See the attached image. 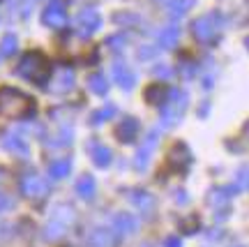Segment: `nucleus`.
I'll use <instances>...</instances> for the list:
<instances>
[{"label":"nucleus","instance_id":"f257e3e1","mask_svg":"<svg viewBox=\"0 0 249 247\" xmlns=\"http://www.w3.org/2000/svg\"><path fill=\"white\" fill-rule=\"evenodd\" d=\"M0 115L5 118H33L35 115V102L26 93L17 88H0Z\"/></svg>","mask_w":249,"mask_h":247},{"label":"nucleus","instance_id":"f03ea898","mask_svg":"<svg viewBox=\"0 0 249 247\" xmlns=\"http://www.w3.org/2000/svg\"><path fill=\"white\" fill-rule=\"evenodd\" d=\"M17 74L23 76L26 81H30V83L44 86L46 81H49V74H51V62L46 60L39 51H28L21 58V62H18Z\"/></svg>","mask_w":249,"mask_h":247},{"label":"nucleus","instance_id":"7ed1b4c3","mask_svg":"<svg viewBox=\"0 0 249 247\" xmlns=\"http://www.w3.org/2000/svg\"><path fill=\"white\" fill-rule=\"evenodd\" d=\"M42 21H44V26H49V28H65V23H67L65 2H62V0H51L49 7L44 9V14H42Z\"/></svg>","mask_w":249,"mask_h":247},{"label":"nucleus","instance_id":"20e7f679","mask_svg":"<svg viewBox=\"0 0 249 247\" xmlns=\"http://www.w3.org/2000/svg\"><path fill=\"white\" fill-rule=\"evenodd\" d=\"M99 26H102V19H99V14L92 7H86L79 14V19H76V30H79V35H83V37L92 35Z\"/></svg>","mask_w":249,"mask_h":247},{"label":"nucleus","instance_id":"39448f33","mask_svg":"<svg viewBox=\"0 0 249 247\" xmlns=\"http://www.w3.org/2000/svg\"><path fill=\"white\" fill-rule=\"evenodd\" d=\"M21 190H23V194H26L28 199H44L46 192H49V187H46L44 180L39 176H33V173L21 180Z\"/></svg>","mask_w":249,"mask_h":247},{"label":"nucleus","instance_id":"423d86ee","mask_svg":"<svg viewBox=\"0 0 249 247\" xmlns=\"http://www.w3.org/2000/svg\"><path fill=\"white\" fill-rule=\"evenodd\" d=\"M136 132H139V120L136 118H124L123 123L116 127V136L123 143H129L136 139Z\"/></svg>","mask_w":249,"mask_h":247},{"label":"nucleus","instance_id":"0eeeda50","mask_svg":"<svg viewBox=\"0 0 249 247\" xmlns=\"http://www.w3.org/2000/svg\"><path fill=\"white\" fill-rule=\"evenodd\" d=\"M113 79L118 81L120 88H132L134 86V74L124 62H116V65H113Z\"/></svg>","mask_w":249,"mask_h":247},{"label":"nucleus","instance_id":"6e6552de","mask_svg":"<svg viewBox=\"0 0 249 247\" xmlns=\"http://www.w3.org/2000/svg\"><path fill=\"white\" fill-rule=\"evenodd\" d=\"M71 86H74V72H71L70 67H62V70L58 72V76H55V83L51 86V90H53V93H67Z\"/></svg>","mask_w":249,"mask_h":247},{"label":"nucleus","instance_id":"1a4fd4ad","mask_svg":"<svg viewBox=\"0 0 249 247\" xmlns=\"http://www.w3.org/2000/svg\"><path fill=\"white\" fill-rule=\"evenodd\" d=\"M169 88L164 86V83H155L150 88L145 90V99L150 102V104H164L166 99H169Z\"/></svg>","mask_w":249,"mask_h":247},{"label":"nucleus","instance_id":"9d476101","mask_svg":"<svg viewBox=\"0 0 249 247\" xmlns=\"http://www.w3.org/2000/svg\"><path fill=\"white\" fill-rule=\"evenodd\" d=\"M214 17H201L198 21L194 23V35L198 37V39H210V35H213V30H214Z\"/></svg>","mask_w":249,"mask_h":247},{"label":"nucleus","instance_id":"9b49d317","mask_svg":"<svg viewBox=\"0 0 249 247\" xmlns=\"http://www.w3.org/2000/svg\"><path fill=\"white\" fill-rule=\"evenodd\" d=\"M169 162L173 164V167H178V169H185L187 164H189V152H187V148L182 146V143H176V146L171 148Z\"/></svg>","mask_w":249,"mask_h":247},{"label":"nucleus","instance_id":"f8f14e48","mask_svg":"<svg viewBox=\"0 0 249 247\" xmlns=\"http://www.w3.org/2000/svg\"><path fill=\"white\" fill-rule=\"evenodd\" d=\"M90 152H92L95 164H99V167H107L108 162H111V150L99 146V143H90Z\"/></svg>","mask_w":249,"mask_h":247},{"label":"nucleus","instance_id":"ddd939ff","mask_svg":"<svg viewBox=\"0 0 249 247\" xmlns=\"http://www.w3.org/2000/svg\"><path fill=\"white\" fill-rule=\"evenodd\" d=\"M88 86H90V90L92 93H97V95H104L108 90V83H107V79L102 76V74H92L88 79Z\"/></svg>","mask_w":249,"mask_h":247},{"label":"nucleus","instance_id":"4468645a","mask_svg":"<svg viewBox=\"0 0 249 247\" xmlns=\"http://www.w3.org/2000/svg\"><path fill=\"white\" fill-rule=\"evenodd\" d=\"M70 159H58V162H53L51 167H49V171H51V176L53 178H65L67 173H70Z\"/></svg>","mask_w":249,"mask_h":247},{"label":"nucleus","instance_id":"2eb2a0df","mask_svg":"<svg viewBox=\"0 0 249 247\" xmlns=\"http://www.w3.org/2000/svg\"><path fill=\"white\" fill-rule=\"evenodd\" d=\"M76 190H79V194L83 196V199H90V196H92V192H95V180H92L90 176H83L79 180Z\"/></svg>","mask_w":249,"mask_h":247},{"label":"nucleus","instance_id":"dca6fc26","mask_svg":"<svg viewBox=\"0 0 249 247\" xmlns=\"http://www.w3.org/2000/svg\"><path fill=\"white\" fill-rule=\"evenodd\" d=\"M14 51H17V37H14V35H5L2 44H0V53H2V56H12Z\"/></svg>","mask_w":249,"mask_h":247},{"label":"nucleus","instance_id":"f3484780","mask_svg":"<svg viewBox=\"0 0 249 247\" xmlns=\"http://www.w3.org/2000/svg\"><path fill=\"white\" fill-rule=\"evenodd\" d=\"M113 111H116V109H113V106H104V109H102V111H97V114L92 115V123H95V125L104 123V120H107L108 115H113Z\"/></svg>","mask_w":249,"mask_h":247},{"label":"nucleus","instance_id":"a211bd4d","mask_svg":"<svg viewBox=\"0 0 249 247\" xmlns=\"http://www.w3.org/2000/svg\"><path fill=\"white\" fill-rule=\"evenodd\" d=\"M92 243H95V245H99V247H108V245H111V236H108L107 231H97V233L92 236Z\"/></svg>","mask_w":249,"mask_h":247},{"label":"nucleus","instance_id":"6ab92c4d","mask_svg":"<svg viewBox=\"0 0 249 247\" xmlns=\"http://www.w3.org/2000/svg\"><path fill=\"white\" fill-rule=\"evenodd\" d=\"M5 146H7V148H12V150H21V152H23V155H26V146H23V141H21V139H17V136H7V139H5Z\"/></svg>","mask_w":249,"mask_h":247},{"label":"nucleus","instance_id":"aec40b11","mask_svg":"<svg viewBox=\"0 0 249 247\" xmlns=\"http://www.w3.org/2000/svg\"><path fill=\"white\" fill-rule=\"evenodd\" d=\"M189 5H192V0H176V2H171V12L173 14H185Z\"/></svg>","mask_w":249,"mask_h":247},{"label":"nucleus","instance_id":"412c9836","mask_svg":"<svg viewBox=\"0 0 249 247\" xmlns=\"http://www.w3.org/2000/svg\"><path fill=\"white\" fill-rule=\"evenodd\" d=\"M176 35H178V30H176V28H169V30L161 35V44H164V46H173V42H176Z\"/></svg>","mask_w":249,"mask_h":247},{"label":"nucleus","instance_id":"4be33fe9","mask_svg":"<svg viewBox=\"0 0 249 247\" xmlns=\"http://www.w3.org/2000/svg\"><path fill=\"white\" fill-rule=\"evenodd\" d=\"M108 46L111 49H120L123 46V37H108Z\"/></svg>","mask_w":249,"mask_h":247},{"label":"nucleus","instance_id":"5701e85b","mask_svg":"<svg viewBox=\"0 0 249 247\" xmlns=\"http://www.w3.org/2000/svg\"><path fill=\"white\" fill-rule=\"evenodd\" d=\"M247 46H249V39H247Z\"/></svg>","mask_w":249,"mask_h":247}]
</instances>
